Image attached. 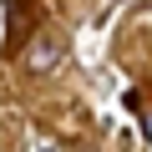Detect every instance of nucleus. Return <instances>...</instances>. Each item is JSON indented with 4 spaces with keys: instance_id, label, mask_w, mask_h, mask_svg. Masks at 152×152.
I'll list each match as a JSON object with an SVG mask.
<instances>
[{
    "instance_id": "nucleus-1",
    "label": "nucleus",
    "mask_w": 152,
    "mask_h": 152,
    "mask_svg": "<svg viewBox=\"0 0 152 152\" xmlns=\"http://www.w3.org/2000/svg\"><path fill=\"white\" fill-rule=\"evenodd\" d=\"M56 61H61V41H56V36H46V41H31V51H26V71L46 76V71H56Z\"/></svg>"
},
{
    "instance_id": "nucleus-2",
    "label": "nucleus",
    "mask_w": 152,
    "mask_h": 152,
    "mask_svg": "<svg viewBox=\"0 0 152 152\" xmlns=\"http://www.w3.org/2000/svg\"><path fill=\"white\" fill-rule=\"evenodd\" d=\"M122 5H127V0H117V10H122Z\"/></svg>"
}]
</instances>
